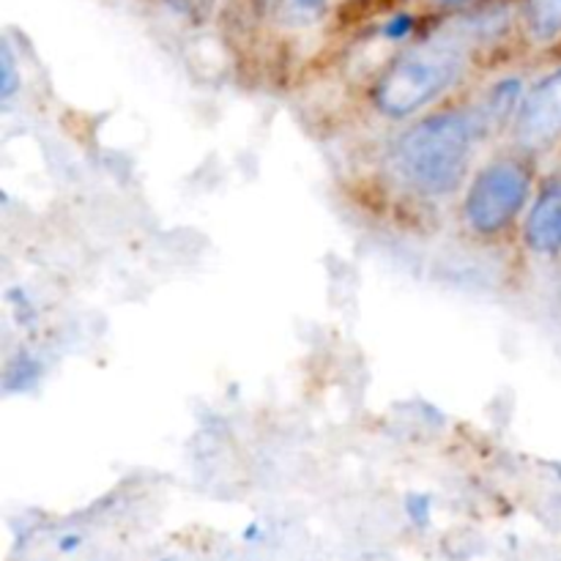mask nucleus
<instances>
[{
	"label": "nucleus",
	"mask_w": 561,
	"mask_h": 561,
	"mask_svg": "<svg viewBox=\"0 0 561 561\" xmlns=\"http://www.w3.org/2000/svg\"><path fill=\"white\" fill-rule=\"evenodd\" d=\"M529 192V175L515 162H496L480 173L466 201V214L480 233H499L520 211Z\"/></svg>",
	"instance_id": "obj_3"
},
{
	"label": "nucleus",
	"mask_w": 561,
	"mask_h": 561,
	"mask_svg": "<svg viewBox=\"0 0 561 561\" xmlns=\"http://www.w3.org/2000/svg\"><path fill=\"white\" fill-rule=\"evenodd\" d=\"M507 27V9L491 5L485 11H474L425 42L405 49L378 80L373 91V102L389 118H405L425 107L444 88L453 85L469 60V49L485 36H496Z\"/></svg>",
	"instance_id": "obj_1"
},
{
	"label": "nucleus",
	"mask_w": 561,
	"mask_h": 561,
	"mask_svg": "<svg viewBox=\"0 0 561 561\" xmlns=\"http://www.w3.org/2000/svg\"><path fill=\"white\" fill-rule=\"evenodd\" d=\"M515 135L524 146L540 148L561 137V69L535 85L524 99L515 124Z\"/></svg>",
	"instance_id": "obj_4"
},
{
	"label": "nucleus",
	"mask_w": 561,
	"mask_h": 561,
	"mask_svg": "<svg viewBox=\"0 0 561 561\" xmlns=\"http://www.w3.org/2000/svg\"><path fill=\"white\" fill-rule=\"evenodd\" d=\"M0 66H3V77H0V96L9 99L16 88V71H14V58H11L9 44H3V58H0Z\"/></svg>",
	"instance_id": "obj_9"
},
{
	"label": "nucleus",
	"mask_w": 561,
	"mask_h": 561,
	"mask_svg": "<svg viewBox=\"0 0 561 561\" xmlns=\"http://www.w3.org/2000/svg\"><path fill=\"white\" fill-rule=\"evenodd\" d=\"M526 241L537 252L561 250V181L546 186L526 222Z\"/></svg>",
	"instance_id": "obj_5"
},
{
	"label": "nucleus",
	"mask_w": 561,
	"mask_h": 561,
	"mask_svg": "<svg viewBox=\"0 0 561 561\" xmlns=\"http://www.w3.org/2000/svg\"><path fill=\"white\" fill-rule=\"evenodd\" d=\"M524 14L537 42H551L561 33V0H526Z\"/></svg>",
	"instance_id": "obj_6"
},
{
	"label": "nucleus",
	"mask_w": 561,
	"mask_h": 561,
	"mask_svg": "<svg viewBox=\"0 0 561 561\" xmlns=\"http://www.w3.org/2000/svg\"><path fill=\"white\" fill-rule=\"evenodd\" d=\"M480 131L469 113L433 115L394 142V173L422 195H449L463 179L471 142Z\"/></svg>",
	"instance_id": "obj_2"
},
{
	"label": "nucleus",
	"mask_w": 561,
	"mask_h": 561,
	"mask_svg": "<svg viewBox=\"0 0 561 561\" xmlns=\"http://www.w3.org/2000/svg\"><path fill=\"white\" fill-rule=\"evenodd\" d=\"M436 3H444V5H463V3H469V0H436Z\"/></svg>",
	"instance_id": "obj_10"
},
{
	"label": "nucleus",
	"mask_w": 561,
	"mask_h": 561,
	"mask_svg": "<svg viewBox=\"0 0 561 561\" xmlns=\"http://www.w3.org/2000/svg\"><path fill=\"white\" fill-rule=\"evenodd\" d=\"M164 3L192 25H203L217 9V0H164Z\"/></svg>",
	"instance_id": "obj_8"
},
{
	"label": "nucleus",
	"mask_w": 561,
	"mask_h": 561,
	"mask_svg": "<svg viewBox=\"0 0 561 561\" xmlns=\"http://www.w3.org/2000/svg\"><path fill=\"white\" fill-rule=\"evenodd\" d=\"M272 16L288 27L316 25L327 14V0H268Z\"/></svg>",
	"instance_id": "obj_7"
}]
</instances>
